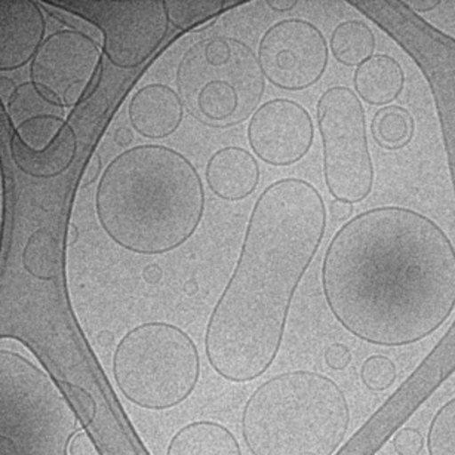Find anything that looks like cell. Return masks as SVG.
Instances as JSON below:
<instances>
[{"label":"cell","instance_id":"1","mask_svg":"<svg viewBox=\"0 0 455 455\" xmlns=\"http://www.w3.org/2000/svg\"><path fill=\"white\" fill-rule=\"evenodd\" d=\"M322 294L335 321L379 347L419 343L455 312V246L428 215L402 205L353 215L322 259Z\"/></svg>","mask_w":455,"mask_h":455},{"label":"cell","instance_id":"2","mask_svg":"<svg viewBox=\"0 0 455 455\" xmlns=\"http://www.w3.org/2000/svg\"><path fill=\"white\" fill-rule=\"evenodd\" d=\"M326 220L321 192L306 180H279L259 195L236 267L206 325V357L220 377L248 383L272 366Z\"/></svg>","mask_w":455,"mask_h":455},{"label":"cell","instance_id":"3","mask_svg":"<svg viewBox=\"0 0 455 455\" xmlns=\"http://www.w3.org/2000/svg\"><path fill=\"white\" fill-rule=\"evenodd\" d=\"M97 219L124 250L166 254L196 233L205 214V188L188 157L144 144L117 155L100 179Z\"/></svg>","mask_w":455,"mask_h":455},{"label":"cell","instance_id":"4","mask_svg":"<svg viewBox=\"0 0 455 455\" xmlns=\"http://www.w3.org/2000/svg\"><path fill=\"white\" fill-rule=\"evenodd\" d=\"M350 403L334 379L291 371L261 384L242 411L252 455H334L350 428Z\"/></svg>","mask_w":455,"mask_h":455},{"label":"cell","instance_id":"5","mask_svg":"<svg viewBox=\"0 0 455 455\" xmlns=\"http://www.w3.org/2000/svg\"><path fill=\"white\" fill-rule=\"evenodd\" d=\"M175 82L188 112L217 128L251 119L266 92L259 57L245 42L228 36L190 46L180 60Z\"/></svg>","mask_w":455,"mask_h":455},{"label":"cell","instance_id":"6","mask_svg":"<svg viewBox=\"0 0 455 455\" xmlns=\"http://www.w3.org/2000/svg\"><path fill=\"white\" fill-rule=\"evenodd\" d=\"M81 421L45 371L0 350V455H70Z\"/></svg>","mask_w":455,"mask_h":455},{"label":"cell","instance_id":"7","mask_svg":"<svg viewBox=\"0 0 455 455\" xmlns=\"http://www.w3.org/2000/svg\"><path fill=\"white\" fill-rule=\"evenodd\" d=\"M201 375V355L190 335L166 322L128 331L113 353V379L125 399L165 411L186 401Z\"/></svg>","mask_w":455,"mask_h":455},{"label":"cell","instance_id":"8","mask_svg":"<svg viewBox=\"0 0 455 455\" xmlns=\"http://www.w3.org/2000/svg\"><path fill=\"white\" fill-rule=\"evenodd\" d=\"M323 179L335 201L361 204L374 188L375 168L365 108L347 86H331L316 106Z\"/></svg>","mask_w":455,"mask_h":455},{"label":"cell","instance_id":"9","mask_svg":"<svg viewBox=\"0 0 455 455\" xmlns=\"http://www.w3.org/2000/svg\"><path fill=\"white\" fill-rule=\"evenodd\" d=\"M48 4L92 24L103 35V54L122 70L146 63L170 30L165 0H54Z\"/></svg>","mask_w":455,"mask_h":455},{"label":"cell","instance_id":"10","mask_svg":"<svg viewBox=\"0 0 455 455\" xmlns=\"http://www.w3.org/2000/svg\"><path fill=\"white\" fill-rule=\"evenodd\" d=\"M257 57L266 81L297 92L321 82L330 61V45L321 28L307 20L286 19L264 33Z\"/></svg>","mask_w":455,"mask_h":455},{"label":"cell","instance_id":"11","mask_svg":"<svg viewBox=\"0 0 455 455\" xmlns=\"http://www.w3.org/2000/svg\"><path fill=\"white\" fill-rule=\"evenodd\" d=\"M103 48L82 30H59L46 37L30 63V82L60 108L79 104L92 85Z\"/></svg>","mask_w":455,"mask_h":455},{"label":"cell","instance_id":"12","mask_svg":"<svg viewBox=\"0 0 455 455\" xmlns=\"http://www.w3.org/2000/svg\"><path fill=\"white\" fill-rule=\"evenodd\" d=\"M248 143L255 156L272 166H291L303 159L315 141L307 108L292 100H270L251 117Z\"/></svg>","mask_w":455,"mask_h":455},{"label":"cell","instance_id":"13","mask_svg":"<svg viewBox=\"0 0 455 455\" xmlns=\"http://www.w3.org/2000/svg\"><path fill=\"white\" fill-rule=\"evenodd\" d=\"M11 153L15 165L33 179H55L77 155V137L61 115H44L14 126Z\"/></svg>","mask_w":455,"mask_h":455},{"label":"cell","instance_id":"14","mask_svg":"<svg viewBox=\"0 0 455 455\" xmlns=\"http://www.w3.org/2000/svg\"><path fill=\"white\" fill-rule=\"evenodd\" d=\"M46 21L33 0L0 2V70L12 72L32 63L45 42Z\"/></svg>","mask_w":455,"mask_h":455},{"label":"cell","instance_id":"15","mask_svg":"<svg viewBox=\"0 0 455 455\" xmlns=\"http://www.w3.org/2000/svg\"><path fill=\"white\" fill-rule=\"evenodd\" d=\"M184 108L177 91L162 84H150L132 95L128 117L137 134L144 139L164 140L179 130Z\"/></svg>","mask_w":455,"mask_h":455},{"label":"cell","instance_id":"16","mask_svg":"<svg viewBox=\"0 0 455 455\" xmlns=\"http://www.w3.org/2000/svg\"><path fill=\"white\" fill-rule=\"evenodd\" d=\"M259 183V162L245 148H220L206 164V184L223 201L246 199L257 190Z\"/></svg>","mask_w":455,"mask_h":455},{"label":"cell","instance_id":"17","mask_svg":"<svg viewBox=\"0 0 455 455\" xmlns=\"http://www.w3.org/2000/svg\"><path fill=\"white\" fill-rule=\"evenodd\" d=\"M353 86L363 103L386 108L399 99L405 88V72L392 55L374 54L357 66Z\"/></svg>","mask_w":455,"mask_h":455},{"label":"cell","instance_id":"18","mask_svg":"<svg viewBox=\"0 0 455 455\" xmlns=\"http://www.w3.org/2000/svg\"><path fill=\"white\" fill-rule=\"evenodd\" d=\"M166 455H242L236 436L223 424L195 421L180 428Z\"/></svg>","mask_w":455,"mask_h":455},{"label":"cell","instance_id":"19","mask_svg":"<svg viewBox=\"0 0 455 455\" xmlns=\"http://www.w3.org/2000/svg\"><path fill=\"white\" fill-rule=\"evenodd\" d=\"M372 28L361 20H346L331 33L330 50L334 59L347 68H357L375 52Z\"/></svg>","mask_w":455,"mask_h":455},{"label":"cell","instance_id":"20","mask_svg":"<svg viewBox=\"0 0 455 455\" xmlns=\"http://www.w3.org/2000/svg\"><path fill=\"white\" fill-rule=\"evenodd\" d=\"M243 4L242 0H165L171 26L183 32L214 21L224 11Z\"/></svg>","mask_w":455,"mask_h":455},{"label":"cell","instance_id":"21","mask_svg":"<svg viewBox=\"0 0 455 455\" xmlns=\"http://www.w3.org/2000/svg\"><path fill=\"white\" fill-rule=\"evenodd\" d=\"M414 130V117L401 106L379 108L371 124V132L375 141L387 150H397L408 146Z\"/></svg>","mask_w":455,"mask_h":455},{"label":"cell","instance_id":"22","mask_svg":"<svg viewBox=\"0 0 455 455\" xmlns=\"http://www.w3.org/2000/svg\"><path fill=\"white\" fill-rule=\"evenodd\" d=\"M24 267L33 277L51 281L60 273V246L46 228L36 230L23 254Z\"/></svg>","mask_w":455,"mask_h":455},{"label":"cell","instance_id":"23","mask_svg":"<svg viewBox=\"0 0 455 455\" xmlns=\"http://www.w3.org/2000/svg\"><path fill=\"white\" fill-rule=\"evenodd\" d=\"M5 112L12 126H19L28 119L44 116V115L63 116L64 108L42 94L32 82H24L17 88V92L11 99L10 103L6 104Z\"/></svg>","mask_w":455,"mask_h":455},{"label":"cell","instance_id":"24","mask_svg":"<svg viewBox=\"0 0 455 455\" xmlns=\"http://www.w3.org/2000/svg\"><path fill=\"white\" fill-rule=\"evenodd\" d=\"M428 455H455V396L435 412L426 436Z\"/></svg>","mask_w":455,"mask_h":455},{"label":"cell","instance_id":"25","mask_svg":"<svg viewBox=\"0 0 455 455\" xmlns=\"http://www.w3.org/2000/svg\"><path fill=\"white\" fill-rule=\"evenodd\" d=\"M361 381L371 392H384L396 383V363L384 355L366 357L361 366Z\"/></svg>","mask_w":455,"mask_h":455},{"label":"cell","instance_id":"26","mask_svg":"<svg viewBox=\"0 0 455 455\" xmlns=\"http://www.w3.org/2000/svg\"><path fill=\"white\" fill-rule=\"evenodd\" d=\"M423 446V435L419 433V428H401L393 437V448L397 455H419Z\"/></svg>","mask_w":455,"mask_h":455},{"label":"cell","instance_id":"27","mask_svg":"<svg viewBox=\"0 0 455 455\" xmlns=\"http://www.w3.org/2000/svg\"><path fill=\"white\" fill-rule=\"evenodd\" d=\"M325 363L332 371H343L352 363V353L346 344L334 343L325 350Z\"/></svg>","mask_w":455,"mask_h":455},{"label":"cell","instance_id":"28","mask_svg":"<svg viewBox=\"0 0 455 455\" xmlns=\"http://www.w3.org/2000/svg\"><path fill=\"white\" fill-rule=\"evenodd\" d=\"M68 454L70 455H101L100 454L99 448L92 441V437L85 432L81 430L77 433L76 436L73 437L68 446Z\"/></svg>","mask_w":455,"mask_h":455},{"label":"cell","instance_id":"29","mask_svg":"<svg viewBox=\"0 0 455 455\" xmlns=\"http://www.w3.org/2000/svg\"><path fill=\"white\" fill-rule=\"evenodd\" d=\"M103 164L99 156H92L90 159V164L86 166L85 174L82 177V188H88L91 184H94L97 180L101 179L100 175H103L101 172Z\"/></svg>","mask_w":455,"mask_h":455},{"label":"cell","instance_id":"30","mask_svg":"<svg viewBox=\"0 0 455 455\" xmlns=\"http://www.w3.org/2000/svg\"><path fill=\"white\" fill-rule=\"evenodd\" d=\"M330 214L332 219L337 221H348V220L352 219L353 214V205L347 204V202L341 201H332L330 204Z\"/></svg>","mask_w":455,"mask_h":455},{"label":"cell","instance_id":"31","mask_svg":"<svg viewBox=\"0 0 455 455\" xmlns=\"http://www.w3.org/2000/svg\"><path fill=\"white\" fill-rule=\"evenodd\" d=\"M0 82H2V101H4V106H5V103H10L11 99L14 97L19 86L15 85L14 81L10 79V77L5 76V75L2 76Z\"/></svg>","mask_w":455,"mask_h":455},{"label":"cell","instance_id":"32","mask_svg":"<svg viewBox=\"0 0 455 455\" xmlns=\"http://www.w3.org/2000/svg\"><path fill=\"white\" fill-rule=\"evenodd\" d=\"M267 5L272 8V10L279 11V12H285V11H290L294 8L295 5H299V2L294 0V2H273V0H268Z\"/></svg>","mask_w":455,"mask_h":455}]
</instances>
